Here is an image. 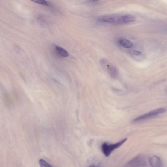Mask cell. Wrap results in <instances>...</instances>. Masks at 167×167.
I'll list each match as a JSON object with an SVG mask.
<instances>
[{
    "label": "cell",
    "instance_id": "cell-12",
    "mask_svg": "<svg viewBox=\"0 0 167 167\" xmlns=\"http://www.w3.org/2000/svg\"><path fill=\"white\" fill-rule=\"evenodd\" d=\"M133 53L134 55L136 56H140L142 54V53L136 50H134L133 52Z\"/></svg>",
    "mask_w": 167,
    "mask_h": 167
},
{
    "label": "cell",
    "instance_id": "cell-11",
    "mask_svg": "<svg viewBox=\"0 0 167 167\" xmlns=\"http://www.w3.org/2000/svg\"><path fill=\"white\" fill-rule=\"evenodd\" d=\"M39 163L41 167H51L52 166L50 165L48 163L46 162L44 160L40 159L39 161Z\"/></svg>",
    "mask_w": 167,
    "mask_h": 167
},
{
    "label": "cell",
    "instance_id": "cell-2",
    "mask_svg": "<svg viewBox=\"0 0 167 167\" xmlns=\"http://www.w3.org/2000/svg\"><path fill=\"white\" fill-rule=\"evenodd\" d=\"M166 111V110L164 108H161L152 111L148 113L143 115L137 117L133 121L134 122H139L145 120L155 117L159 115L164 113Z\"/></svg>",
    "mask_w": 167,
    "mask_h": 167
},
{
    "label": "cell",
    "instance_id": "cell-8",
    "mask_svg": "<svg viewBox=\"0 0 167 167\" xmlns=\"http://www.w3.org/2000/svg\"><path fill=\"white\" fill-rule=\"evenodd\" d=\"M119 44L124 48H131L133 46V42L127 39H123L119 41Z\"/></svg>",
    "mask_w": 167,
    "mask_h": 167
},
{
    "label": "cell",
    "instance_id": "cell-7",
    "mask_svg": "<svg viewBox=\"0 0 167 167\" xmlns=\"http://www.w3.org/2000/svg\"><path fill=\"white\" fill-rule=\"evenodd\" d=\"M98 21L101 22L111 23L114 22L115 20L114 18L112 17L104 16L98 18Z\"/></svg>",
    "mask_w": 167,
    "mask_h": 167
},
{
    "label": "cell",
    "instance_id": "cell-4",
    "mask_svg": "<svg viewBox=\"0 0 167 167\" xmlns=\"http://www.w3.org/2000/svg\"><path fill=\"white\" fill-rule=\"evenodd\" d=\"M127 165L129 166L143 167L146 166V162L142 156L139 155L129 161Z\"/></svg>",
    "mask_w": 167,
    "mask_h": 167
},
{
    "label": "cell",
    "instance_id": "cell-3",
    "mask_svg": "<svg viewBox=\"0 0 167 167\" xmlns=\"http://www.w3.org/2000/svg\"><path fill=\"white\" fill-rule=\"evenodd\" d=\"M100 63L101 66L106 69L109 75L111 77L115 78L117 77L118 75L117 69L110 63L106 60L102 59L100 61Z\"/></svg>",
    "mask_w": 167,
    "mask_h": 167
},
{
    "label": "cell",
    "instance_id": "cell-6",
    "mask_svg": "<svg viewBox=\"0 0 167 167\" xmlns=\"http://www.w3.org/2000/svg\"><path fill=\"white\" fill-rule=\"evenodd\" d=\"M149 162L152 167H159L162 166L161 159L157 156H154L151 157L150 159Z\"/></svg>",
    "mask_w": 167,
    "mask_h": 167
},
{
    "label": "cell",
    "instance_id": "cell-5",
    "mask_svg": "<svg viewBox=\"0 0 167 167\" xmlns=\"http://www.w3.org/2000/svg\"><path fill=\"white\" fill-rule=\"evenodd\" d=\"M136 19V18L132 15L125 14L120 17L118 21L120 23L126 24L133 22Z\"/></svg>",
    "mask_w": 167,
    "mask_h": 167
},
{
    "label": "cell",
    "instance_id": "cell-10",
    "mask_svg": "<svg viewBox=\"0 0 167 167\" xmlns=\"http://www.w3.org/2000/svg\"><path fill=\"white\" fill-rule=\"evenodd\" d=\"M31 1L43 5L48 6L49 5L48 2H47L45 0H31Z\"/></svg>",
    "mask_w": 167,
    "mask_h": 167
},
{
    "label": "cell",
    "instance_id": "cell-13",
    "mask_svg": "<svg viewBox=\"0 0 167 167\" xmlns=\"http://www.w3.org/2000/svg\"><path fill=\"white\" fill-rule=\"evenodd\" d=\"M99 0H87V2L89 3H93L94 2H96Z\"/></svg>",
    "mask_w": 167,
    "mask_h": 167
},
{
    "label": "cell",
    "instance_id": "cell-1",
    "mask_svg": "<svg viewBox=\"0 0 167 167\" xmlns=\"http://www.w3.org/2000/svg\"><path fill=\"white\" fill-rule=\"evenodd\" d=\"M127 140V139L126 138L121 141L114 144H108L107 143H104L101 145V150L105 156L108 157L113 151L122 146Z\"/></svg>",
    "mask_w": 167,
    "mask_h": 167
},
{
    "label": "cell",
    "instance_id": "cell-9",
    "mask_svg": "<svg viewBox=\"0 0 167 167\" xmlns=\"http://www.w3.org/2000/svg\"><path fill=\"white\" fill-rule=\"evenodd\" d=\"M57 52L60 56L67 57L68 56L69 54L66 51L61 47L56 46L55 48Z\"/></svg>",
    "mask_w": 167,
    "mask_h": 167
}]
</instances>
